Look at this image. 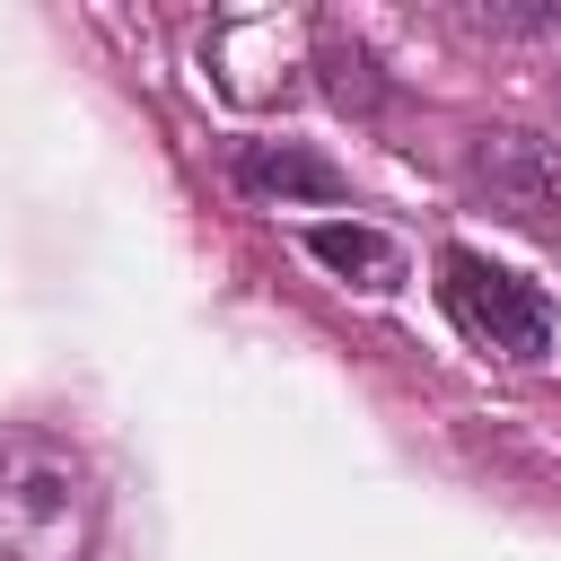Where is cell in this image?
<instances>
[{
    "label": "cell",
    "mask_w": 561,
    "mask_h": 561,
    "mask_svg": "<svg viewBox=\"0 0 561 561\" xmlns=\"http://www.w3.org/2000/svg\"><path fill=\"white\" fill-rule=\"evenodd\" d=\"M96 535V473L44 430H0V561H79Z\"/></svg>",
    "instance_id": "6da1fadb"
},
{
    "label": "cell",
    "mask_w": 561,
    "mask_h": 561,
    "mask_svg": "<svg viewBox=\"0 0 561 561\" xmlns=\"http://www.w3.org/2000/svg\"><path fill=\"white\" fill-rule=\"evenodd\" d=\"M438 298H447V316H456L482 351H500V359H543V351H552V307H543V289L517 280V272H500V263H482V254H465V245L438 254Z\"/></svg>",
    "instance_id": "7a4b0ae2"
},
{
    "label": "cell",
    "mask_w": 561,
    "mask_h": 561,
    "mask_svg": "<svg viewBox=\"0 0 561 561\" xmlns=\"http://www.w3.org/2000/svg\"><path fill=\"white\" fill-rule=\"evenodd\" d=\"M465 184L517 228H561V158L526 123H482L465 140Z\"/></svg>",
    "instance_id": "3957f363"
},
{
    "label": "cell",
    "mask_w": 561,
    "mask_h": 561,
    "mask_svg": "<svg viewBox=\"0 0 561 561\" xmlns=\"http://www.w3.org/2000/svg\"><path fill=\"white\" fill-rule=\"evenodd\" d=\"M237 184L263 193V202H342L351 193V175L333 158L298 149V140H245L237 149Z\"/></svg>",
    "instance_id": "277c9868"
},
{
    "label": "cell",
    "mask_w": 561,
    "mask_h": 561,
    "mask_svg": "<svg viewBox=\"0 0 561 561\" xmlns=\"http://www.w3.org/2000/svg\"><path fill=\"white\" fill-rule=\"evenodd\" d=\"M307 254H316L324 272L359 280V289H394V280H403V245H394L386 228H368V219H316V228H307Z\"/></svg>",
    "instance_id": "5b68a950"
},
{
    "label": "cell",
    "mask_w": 561,
    "mask_h": 561,
    "mask_svg": "<svg viewBox=\"0 0 561 561\" xmlns=\"http://www.w3.org/2000/svg\"><path fill=\"white\" fill-rule=\"evenodd\" d=\"M324 88H333V105H351V114H368L377 105V61H368V44H342L333 26H324Z\"/></svg>",
    "instance_id": "8992f818"
}]
</instances>
